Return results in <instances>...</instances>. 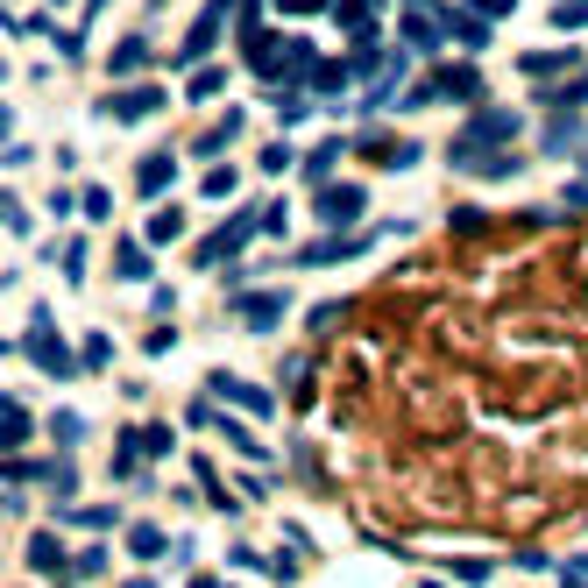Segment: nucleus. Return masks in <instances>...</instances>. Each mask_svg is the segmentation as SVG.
<instances>
[{
    "instance_id": "nucleus-1",
    "label": "nucleus",
    "mask_w": 588,
    "mask_h": 588,
    "mask_svg": "<svg viewBox=\"0 0 588 588\" xmlns=\"http://www.w3.org/2000/svg\"><path fill=\"white\" fill-rule=\"evenodd\" d=\"M503 142H518V114H503V107H482L461 135H454V149H447V163H461V156H482V149H503Z\"/></svg>"
},
{
    "instance_id": "nucleus-2",
    "label": "nucleus",
    "mask_w": 588,
    "mask_h": 588,
    "mask_svg": "<svg viewBox=\"0 0 588 588\" xmlns=\"http://www.w3.org/2000/svg\"><path fill=\"white\" fill-rule=\"evenodd\" d=\"M22 348H29V362H36L43 376H78V355L57 341V326H50L43 305H36V319H29V341H22Z\"/></svg>"
},
{
    "instance_id": "nucleus-3",
    "label": "nucleus",
    "mask_w": 588,
    "mask_h": 588,
    "mask_svg": "<svg viewBox=\"0 0 588 588\" xmlns=\"http://www.w3.org/2000/svg\"><path fill=\"white\" fill-rule=\"evenodd\" d=\"M256 227H263V213H234V220H220V227L199 241V263L220 270L227 256H241V248H248V234H256Z\"/></svg>"
},
{
    "instance_id": "nucleus-4",
    "label": "nucleus",
    "mask_w": 588,
    "mask_h": 588,
    "mask_svg": "<svg viewBox=\"0 0 588 588\" xmlns=\"http://www.w3.org/2000/svg\"><path fill=\"white\" fill-rule=\"evenodd\" d=\"M376 234H383V227H376ZM376 234H326V241H305L291 263H298V270H326V263H348V256H362V248H369Z\"/></svg>"
},
{
    "instance_id": "nucleus-5",
    "label": "nucleus",
    "mask_w": 588,
    "mask_h": 588,
    "mask_svg": "<svg viewBox=\"0 0 588 588\" xmlns=\"http://www.w3.org/2000/svg\"><path fill=\"white\" fill-rule=\"evenodd\" d=\"M234 8H241V0H206V8H199V22H192V36H185V50H178V57H185V64H199V57L213 50V36H220V29L234 22Z\"/></svg>"
},
{
    "instance_id": "nucleus-6",
    "label": "nucleus",
    "mask_w": 588,
    "mask_h": 588,
    "mask_svg": "<svg viewBox=\"0 0 588 588\" xmlns=\"http://www.w3.org/2000/svg\"><path fill=\"white\" fill-rule=\"evenodd\" d=\"M234 312H241V326L270 333V326L291 312V291H234Z\"/></svg>"
},
{
    "instance_id": "nucleus-7",
    "label": "nucleus",
    "mask_w": 588,
    "mask_h": 588,
    "mask_svg": "<svg viewBox=\"0 0 588 588\" xmlns=\"http://www.w3.org/2000/svg\"><path fill=\"white\" fill-rule=\"evenodd\" d=\"M362 213H369V192H362V185H326V192H319V220H326V227H355Z\"/></svg>"
},
{
    "instance_id": "nucleus-8",
    "label": "nucleus",
    "mask_w": 588,
    "mask_h": 588,
    "mask_svg": "<svg viewBox=\"0 0 588 588\" xmlns=\"http://www.w3.org/2000/svg\"><path fill=\"white\" fill-rule=\"evenodd\" d=\"M156 107H163L156 86H128V93H107V100H100V121H149Z\"/></svg>"
},
{
    "instance_id": "nucleus-9",
    "label": "nucleus",
    "mask_w": 588,
    "mask_h": 588,
    "mask_svg": "<svg viewBox=\"0 0 588 588\" xmlns=\"http://www.w3.org/2000/svg\"><path fill=\"white\" fill-rule=\"evenodd\" d=\"M171 178H178V156H171V149H156V156H142L135 192H142V199H163V192H171Z\"/></svg>"
},
{
    "instance_id": "nucleus-10",
    "label": "nucleus",
    "mask_w": 588,
    "mask_h": 588,
    "mask_svg": "<svg viewBox=\"0 0 588 588\" xmlns=\"http://www.w3.org/2000/svg\"><path fill=\"white\" fill-rule=\"evenodd\" d=\"M213 397H227V404H241V411H256V418H270L277 404H270V390H256V383H241V376H213Z\"/></svg>"
},
{
    "instance_id": "nucleus-11",
    "label": "nucleus",
    "mask_w": 588,
    "mask_h": 588,
    "mask_svg": "<svg viewBox=\"0 0 588 588\" xmlns=\"http://www.w3.org/2000/svg\"><path fill=\"white\" fill-rule=\"evenodd\" d=\"M574 64H581V50H525V57H518V71L539 78V86H553V78L574 71Z\"/></svg>"
},
{
    "instance_id": "nucleus-12",
    "label": "nucleus",
    "mask_w": 588,
    "mask_h": 588,
    "mask_svg": "<svg viewBox=\"0 0 588 588\" xmlns=\"http://www.w3.org/2000/svg\"><path fill=\"white\" fill-rule=\"evenodd\" d=\"M440 36H447V22H433V15L404 8V50H411V57H433V50H440Z\"/></svg>"
},
{
    "instance_id": "nucleus-13",
    "label": "nucleus",
    "mask_w": 588,
    "mask_h": 588,
    "mask_svg": "<svg viewBox=\"0 0 588 588\" xmlns=\"http://www.w3.org/2000/svg\"><path fill=\"white\" fill-rule=\"evenodd\" d=\"M454 171H475V178H511V171H525V163H518V149H482V156H461Z\"/></svg>"
},
{
    "instance_id": "nucleus-14",
    "label": "nucleus",
    "mask_w": 588,
    "mask_h": 588,
    "mask_svg": "<svg viewBox=\"0 0 588 588\" xmlns=\"http://www.w3.org/2000/svg\"><path fill=\"white\" fill-rule=\"evenodd\" d=\"M369 8H376V0H333V22H341V36L369 43V36H376V29H369Z\"/></svg>"
},
{
    "instance_id": "nucleus-15",
    "label": "nucleus",
    "mask_w": 588,
    "mask_h": 588,
    "mask_svg": "<svg viewBox=\"0 0 588 588\" xmlns=\"http://www.w3.org/2000/svg\"><path fill=\"white\" fill-rule=\"evenodd\" d=\"M36 426H29V411H22V397H0V447H22Z\"/></svg>"
},
{
    "instance_id": "nucleus-16",
    "label": "nucleus",
    "mask_w": 588,
    "mask_h": 588,
    "mask_svg": "<svg viewBox=\"0 0 588 588\" xmlns=\"http://www.w3.org/2000/svg\"><path fill=\"white\" fill-rule=\"evenodd\" d=\"M114 277H128V284L149 277V248H142V241H121V248H114Z\"/></svg>"
},
{
    "instance_id": "nucleus-17",
    "label": "nucleus",
    "mask_w": 588,
    "mask_h": 588,
    "mask_svg": "<svg viewBox=\"0 0 588 588\" xmlns=\"http://www.w3.org/2000/svg\"><path fill=\"white\" fill-rule=\"evenodd\" d=\"M440 22H447V36H454V43H468V50H482V43H489V22H482V15H468V22H461V15L447 8Z\"/></svg>"
},
{
    "instance_id": "nucleus-18",
    "label": "nucleus",
    "mask_w": 588,
    "mask_h": 588,
    "mask_svg": "<svg viewBox=\"0 0 588 588\" xmlns=\"http://www.w3.org/2000/svg\"><path fill=\"white\" fill-rule=\"evenodd\" d=\"M142 57H149V43H142V36H128V43H114L107 71H114V78H135V71H142Z\"/></svg>"
},
{
    "instance_id": "nucleus-19",
    "label": "nucleus",
    "mask_w": 588,
    "mask_h": 588,
    "mask_svg": "<svg viewBox=\"0 0 588 588\" xmlns=\"http://www.w3.org/2000/svg\"><path fill=\"white\" fill-rule=\"evenodd\" d=\"M29 567H36V574H64V546H57L50 532H36V539H29Z\"/></svg>"
},
{
    "instance_id": "nucleus-20",
    "label": "nucleus",
    "mask_w": 588,
    "mask_h": 588,
    "mask_svg": "<svg viewBox=\"0 0 588 588\" xmlns=\"http://www.w3.org/2000/svg\"><path fill=\"white\" fill-rule=\"evenodd\" d=\"M539 100H553V107H588V71H574V78H560V86H546Z\"/></svg>"
},
{
    "instance_id": "nucleus-21",
    "label": "nucleus",
    "mask_w": 588,
    "mask_h": 588,
    "mask_svg": "<svg viewBox=\"0 0 588 588\" xmlns=\"http://www.w3.org/2000/svg\"><path fill=\"white\" fill-rule=\"evenodd\" d=\"M234 135H241V107H234V114H220V128H213V135H199V156H220Z\"/></svg>"
},
{
    "instance_id": "nucleus-22",
    "label": "nucleus",
    "mask_w": 588,
    "mask_h": 588,
    "mask_svg": "<svg viewBox=\"0 0 588 588\" xmlns=\"http://www.w3.org/2000/svg\"><path fill=\"white\" fill-rule=\"evenodd\" d=\"M178 234H185V213H178V206H156V220H149V241L163 248V241H178Z\"/></svg>"
},
{
    "instance_id": "nucleus-23",
    "label": "nucleus",
    "mask_w": 588,
    "mask_h": 588,
    "mask_svg": "<svg viewBox=\"0 0 588 588\" xmlns=\"http://www.w3.org/2000/svg\"><path fill=\"white\" fill-rule=\"evenodd\" d=\"M50 440H57V447H78V440H86V418H78V411H57V418H50Z\"/></svg>"
},
{
    "instance_id": "nucleus-24",
    "label": "nucleus",
    "mask_w": 588,
    "mask_h": 588,
    "mask_svg": "<svg viewBox=\"0 0 588 588\" xmlns=\"http://www.w3.org/2000/svg\"><path fill=\"white\" fill-rule=\"evenodd\" d=\"M163 546H171V539H163L156 525H135V532H128V553H135V560H156Z\"/></svg>"
},
{
    "instance_id": "nucleus-25",
    "label": "nucleus",
    "mask_w": 588,
    "mask_h": 588,
    "mask_svg": "<svg viewBox=\"0 0 588 588\" xmlns=\"http://www.w3.org/2000/svg\"><path fill=\"white\" fill-rule=\"evenodd\" d=\"M341 156H348V142H319V149L305 156V178H326V171H333Z\"/></svg>"
},
{
    "instance_id": "nucleus-26",
    "label": "nucleus",
    "mask_w": 588,
    "mask_h": 588,
    "mask_svg": "<svg viewBox=\"0 0 588 588\" xmlns=\"http://www.w3.org/2000/svg\"><path fill=\"white\" fill-rule=\"evenodd\" d=\"M546 149H553V156H574V149H581V121H553V128H546Z\"/></svg>"
},
{
    "instance_id": "nucleus-27",
    "label": "nucleus",
    "mask_w": 588,
    "mask_h": 588,
    "mask_svg": "<svg viewBox=\"0 0 588 588\" xmlns=\"http://www.w3.org/2000/svg\"><path fill=\"white\" fill-rule=\"evenodd\" d=\"M114 362V341L107 333H86V348H78V369H107Z\"/></svg>"
},
{
    "instance_id": "nucleus-28",
    "label": "nucleus",
    "mask_w": 588,
    "mask_h": 588,
    "mask_svg": "<svg viewBox=\"0 0 588 588\" xmlns=\"http://www.w3.org/2000/svg\"><path fill=\"white\" fill-rule=\"evenodd\" d=\"M220 86H227V71H220V64H206V71H192V86H185V93H192V100H213Z\"/></svg>"
},
{
    "instance_id": "nucleus-29",
    "label": "nucleus",
    "mask_w": 588,
    "mask_h": 588,
    "mask_svg": "<svg viewBox=\"0 0 588 588\" xmlns=\"http://www.w3.org/2000/svg\"><path fill=\"white\" fill-rule=\"evenodd\" d=\"M553 29H588V0H560V8H553Z\"/></svg>"
},
{
    "instance_id": "nucleus-30",
    "label": "nucleus",
    "mask_w": 588,
    "mask_h": 588,
    "mask_svg": "<svg viewBox=\"0 0 588 588\" xmlns=\"http://www.w3.org/2000/svg\"><path fill=\"white\" fill-rule=\"evenodd\" d=\"M348 78H355L348 64H319V71H312V86H319V93H341V86H348Z\"/></svg>"
},
{
    "instance_id": "nucleus-31",
    "label": "nucleus",
    "mask_w": 588,
    "mask_h": 588,
    "mask_svg": "<svg viewBox=\"0 0 588 588\" xmlns=\"http://www.w3.org/2000/svg\"><path fill=\"white\" fill-rule=\"evenodd\" d=\"M57 263H64V277L78 284V277H86V241H64V248H57Z\"/></svg>"
},
{
    "instance_id": "nucleus-32",
    "label": "nucleus",
    "mask_w": 588,
    "mask_h": 588,
    "mask_svg": "<svg viewBox=\"0 0 588 588\" xmlns=\"http://www.w3.org/2000/svg\"><path fill=\"white\" fill-rule=\"evenodd\" d=\"M234 192V171H227V163H213V171H206V199H227Z\"/></svg>"
},
{
    "instance_id": "nucleus-33",
    "label": "nucleus",
    "mask_w": 588,
    "mask_h": 588,
    "mask_svg": "<svg viewBox=\"0 0 588 588\" xmlns=\"http://www.w3.org/2000/svg\"><path fill=\"white\" fill-rule=\"evenodd\" d=\"M121 511H71V525H86V532H107Z\"/></svg>"
},
{
    "instance_id": "nucleus-34",
    "label": "nucleus",
    "mask_w": 588,
    "mask_h": 588,
    "mask_svg": "<svg viewBox=\"0 0 588 588\" xmlns=\"http://www.w3.org/2000/svg\"><path fill=\"white\" fill-rule=\"evenodd\" d=\"M263 171H270V178H277V171H291V149H284V142H270V149H263Z\"/></svg>"
},
{
    "instance_id": "nucleus-35",
    "label": "nucleus",
    "mask_w": 588,
    "mask_h": 588,
    "mask_svg": "<svg viewBox=\"0 0 588 588\" xmlns=\"http://www.w3.org/2000/svg\"><path fill=\"white\" fill-rule=\"evenodd\" d=\"M142 454H171V426H149L142 433Z\"/></svg>"
},
{
    "instance_id": "nucleus-36",
    "label": "nucleus",
    "mask_w": 588,
    "mask_h": 588,
    "mask_svg": "<svg viewBox=\"0 0 588 588\" xmlns=\"http://www.w3.org/2000/svg\"><path fill=\"white\" fill-rule=\"evenodd\" d=\"M468 8H475L482 22H496V15H511V8H518V0H468Z\"/></svg>"
},
{
    "instance_id": "nucleus-37",
    "label": "nucleus",
    "mask_w": 588,
    "mask_h": 588,
    "mask_svg": "<svg viewBox=\"0 0 588 588\" xmlns=\"http://www.w3.org/2000/svg\"><path fill=\"white\" fill-rule=\"evenodd\" d=\"M78 206H86V213H93V220H107V213H114V199H107V192H100V185H93V192H86V199H78Z\"/></svg>"
},
{
    "instance_id": "nucleus-38",
    "label": "nucleus",
    "mask_w": 588,
    "mask_h": 588,
    "mask_svg": "<svg viewBox=\"0 0 588 588\" xmlns=\"http://www.w3.org/2000/svg\"><path fill=\"white\" fill-rule=\"evenodd\" d=\"M284 15H319V8H333V0H277Z\"/></svg>"
},
{
    "instance_id": "nucleus-39",
    "label": "nucleus",
    "mask_w": 588,
    "mask_h": 588,
    "mask_svg": "<svg viewBox=\"0 0 588 588\" xmlns=\"http://www.w3.org/2000/svg\"><path fill=\"white\" fill-rule=\"evenodd\" d=\"M8 121H15V114H8V107H0V142H8Z\"/></svg>"
},
{
    "instance_id": "nucleus-40",
    "label": "nucleus",
    "mask_w": 588,
    "mask_h": 588,
    "mask_svg": "<svg viewBox=\"0 0 588 588\" xmlns=\"http://www.w3.org/2000/svg\"><path fill=\"white\" fill-rule=\"evenodd\" d=\"M100 8H107V0H86V8H78V15H100Z\"/></svg>"
},
{
    "instance_id": "nucleus-41",
    "label": "nucleus",
    "mask_w": 588,
    "mask_h": 588,
    "mask_svg": "<svg viewBox=\"0 0 588 588\" xmlns=\"http://www.w3.org/2000/svg\"><path fill=\"white\" fill-rule=\"evenodd\" d=\"M411 8H426V0H411Z\"/></svg>"
},
{
    "instance_id": "nucleus-42",
    "label": "nucleus",
    "mask_w": 588,
    "mask_h": 588,
    "mask_svg": "<svg viewBox=\"0 0 588 588\" xmlns=\"http://www.w3.org/2000/svg\"><path fill=\"white\" fill-rule=\"evenodd\" d=\"M0 78H8V64H0Z\"/></svg>"
}]
</instances>
